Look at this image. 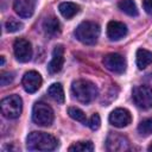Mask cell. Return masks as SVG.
Masks as SVG:
<instances>
[{
	"mask_svg": "<svg viewBox=\"0 0 152 152\" xmlns=\"http://www.w3.org/2000/svg\"><path fill=\"white\" fill-rule=\"evenodd\" d=\"M57 139L44 132H31L26 139V145L28 150L32 151H52L57 147Z\"/></svg>",
	"mask_w": 152,
	"mask_h": 152,
	"instance_id": "obj_1",
	"label": "cell"
},
{
	"mask_svg": "<svg viewBox=\"0 0 152 152\" xmlns=\"http://www.w3.org/2000/svg\"><path fill=\"white\" fill-rule=\"evenodd\" d=\"M71 94L81 103H90L97 95L96 86L88 80H77L71 84Z\"/></svg>",
	"mask_w": 152,
	"mask_h": 152,
	"instance_id": "obj_2",
	"label": "cell"
},
{
	"mask_svg": "<svg viewBox=\"0 0 152 152\" xmlns=\"http://www.w3.org/2000/svg\"><path fill=\"white\" fill-rule=\"evenodd\" d=\"M100 36V26L94 21H83L75 30V37L83 44L93 45Z\"/></svg>",
	"mask_w": 152,
	"mask_h": 152,
	"instance_id": "obj_3",
	"label": "cell"
},
{
	"mask_svg": "<svg viewBox=\"0 0 152 152\" xmlns=\"http://www.w3.org/2000/svg\"><path fill=\"white\" fill-rule=\"evenodd\" d=\"M32 120L38 126H50L53 122V110L45 102H36L32 108Z\"/></svg>",
	"mask_w": 152,
	"mask_h": 152,
	"instance_id": "obj_4",
	"label": "cell"
},
{
	"mask_svg": "<svg viewBox=\"0 0 152 152\" xmlns=\"http://www.w3.org/2000/svg\"><path fill=\"white\" fill-rule=\"evenodd\" d=\"M1 113L7 119H17L21 114L23 100L19 95H10L2 99L0 103Z\"/></svg>",
	"mask_w": 152,
	"mask_h": 152,
	"instance_id": "obj_5",
	"label": "cell"
},
{
	"mask_svg": "<svg viewBox=\"0 0 152 152\" xmlns=\"http://www.w3.org/2000/svg\"><path fill=\"white\" fill-rule=\"evenodd\" d=\"M132 99L134 103L142 109L152 107V88L147 86H138L132 91Z\"/></svg>",
	"mask_w": 152,
	"mask_h": 152,
	"instance_id": "obj_6",
	"label": "cell"
},
{
	"mask_svg": "<svg viewBox=\"0 0 152 152\" xmlns=\"http://www.w3.org/2000/svg\"><path fill=\"white\" fill-rule=\"evenodd\" d=\"M13 51H14L15 58L19 62H21V63L28 62L31 59V57H32V46H31V43L27 39H24V38L15 39V42L13 44Z\"/></svg>",
	"mask_w": 152,
	"mask_h": 152,
	"instance_id": "obj_7",
	"label": "cell"
},
{
	"mask_svg": "<svg viewBox=\"0 0 152 152\" xmlns=\"http://www.w3.org/2000/svg\"><path fill=\"white\" fill-rule=\"evenodd\" d=\"M103 65L112 72L122 74L126 70V61L120 53H108L103 57Z\"/></svg>",
	"mask_w": 152,
	"mask_h": 152,
	"instance_id": "obj_8",
	"label": "cell"
},
{
	"mask_svg": "<svg viewBox=\"0 0 152 152\" xmlns=\"http://www.w3.org/2000/svg\"><path fill=\"white\" fill-rule=\"evenodd\" d=\"M129 147L126 137L119 133H109L106 140V148L110 152H122L127 151Z\"/></svg>",
	"mask_w": 152,
	"mask_h": 152,
	"instance_id": "obj_9",
	"label": "cell"
},
{
	"mask_svg": "<svg viewBox=\"0 0 152 152\" xmlns=\"http://www.w3.org/2000/svg\"><path fill=\"white\" fill-rule=\"evenodd\" d=\"M108 119H109L110 125H113L114 127H118V128H122L131 124L132 115H131L129 110H127L125 108H116L109 114Z\"/></svg>",
	"mask_w": 152,
	"mask_h": 152,
	"instance_id": "obj_10",
	"label": "cell"
},
{
	"mask_svg": "<svg viewBox=\"0 0 152 152\" xmlns=\"http://www.w3.org/2000/svg\"><path fill=\"white\" fill-rule=\"evenodd\" d=\"M42 83H43L42 76L34 70L25 72V75L23 76V80H21V84H23L25 91H27L30 94L36 93L40 88Z\"/></svg>",
	"mask_w": 152,
	"mask_h": 152,
	"instance_id": "obj_11",
	"label": "cell"
},
{
	"mask_svg": "<svg viewBox=\"0 0 152 152\" xmlns=\"http://www.w3.org/2000/svg\"><path fill=\"white\" fill-rule=\"evenodd\" d=\"M64 63V48L63 45H56L52 51V58L48 65V70L50 74H57L62 70Z\"/></svg>",
	"mask_w": 152,
	"mask_h": 152,
	"instance_id": "obj_12",
	"label": "cell"
},
{
	"mask_svg": "<svg viewBox=\"0 0 152 152\" xmlns=\"http://www.w3.org/2000/svg\"><path fill=\"white\" fill-rule=\"evenodd\" d=\"M127 34V26L116 20H112L107 25V36L110 40H120Z\"/></svg>",
	"mask_w": 152,
	"mask_h": 152,
	"instance_id": "obj_13",
	"label": "cell"
},
{
	"mask_svg": "<svg viewBox=\"0 0 152 152\" xmlns=\"http://www.w3.org/2000/svg\"><path fill=\"white\" fill-rule=\"evenodd\" d=\"M13 8L19 17L30 18L34 11V0H15Z\"/></svg>",
	"mask_w": 152,
	"mask_h": 152,
	"instance_id": "obj_14",
	"label": "cell"
},
{
	"mask_svg": "<svg viewBox=\"0 0 152 152\" xmlns=\"http://www.w3.org/2000/svg\"><path fill=\"white\" fill-rule=\"evenodd\" d=\"M43 28L46 36L49 37H56L61 33V24L56 17H48L43 21Z\"/></svg>",
	"mask_w": 152,
	"mask_h": 152,
	"instance_id": "obj_15",
	"label": "cell"
},
{
	"mask_svg": "<svg viewBox=\"0 0 152 152\" xmlns=\"http://www.w3.org/2000/svg\"><path fill=\"white\" fill-rule=\"evenodd\" d=\"M58 10H59L61 14H62L65 19H71L72 17H75V15L80 12V6L76 5V4H74V2L65 1V2L59 4Z\"/></svg>",
	"mask_w": 152,
	"mask_h": 152,
	"instance_id": "obj_16",
	"label": "cell"
},
{
	"mask_svg": "<svg viewBox=\"0 0 152 152\" xmlns=\"http://www.w3.org/2000/svg\"><path fill=\"white\" fill-rule=\"evenodd\" d=\"M137 66L141 70L152 64V52L146 49H139L137 51Z\"/></svg>",
	"mask_w": 152,
	"mask_h": 152,
	"instance_id": "obj_17",
	"label": "cell"
},
{
	"mask_svg": "<svg viewBox=\"0 0 152 152\" xmlns=\"http://www.w3.org/2000/svg\"><path fill=\"white\" fill-rule=\"evenodd\" d=\"M48 95L57 103H64V90L61 83H53L48 89Z\"/></svg>",
	"mask_w": 152,
	"mask_h": 152,
	"instance_id": "obj_18",
	"label": "cell"
},
{
	"mask_svg": "<svg viewBox=\"0 0 152 152\" xmlns=\"http://www.w3.org/2000/svg\"><path fill=\"white\" fill-rule=\"evenodd\" d=\"M118 7L129 17H137L138 15V8H137V5L133 0H120L118 2Z\"/></svg>",
	"mask_w": 152,
	"mask_h": 152,
	"instance_id": "obj_19",
	"label": "cell"
},
{
	"mask_svg": "<svg viewBox=\"0 0 152 152\" xmlns=\"http://www.w3.org/2000/svg\"><path fill=\"white\" fill-rule=\"evenodd\" d=\"M70 152H93L94 145L91 141H77L69 146Z\"/></svg>",
	"mask_w": 152,
	"mask_h": 152,
	"instance_id": "obj_20",
	"label": "cell"
},
{
	"mask_svg": "<svg viewBox=\"0 0 152 152\" xmlns=\"http://www.w3.org/2000/svg\"><path fill=\"white\" fill-rule=\"evenodd\" d=\"M68 114L71 119L81 122V124H87V116L86 114L83 113V110H81L80 108H76V107H69L68 108Z\"/></svg>",
	"mask_w": 152,
	"mask_h": 152,
	"instance_id": "obj_21",
	"label": "cell"
},
{
	"mask_svg": "<svg viewBox=\"0 0 152 152\" xmlns=\"http://www.w3.org/2000/svg\"><path fill=\"white\" fill-rule=\"evenodd\" d=\"M138 132L141 135L152 134V118H147V119H144L142 121H140V124L138 126Z\"/></svg>",
	"mask_w": 152,
	"mask_h": 152,
	"instance_id": "obj_22",
	"label": "cell"
},
{
	"mask_svg": "<svg viewBox=\"0 0 152 152\" xmlns=\"http://www.w3.org/2000/svg\"><path fill=\"white\" fill-rule=\"evenodd\" d=\"M23 27H24L23 23L18 21V20H15V19H13V18H11L10 20H7V21L5 23V28H6V31H7V32H11V33L17 32V31H20Z\"/></svg>",
	"mask_w": 152,
	"mask_h": 152,
	"instance_id": "obj_23",
	"label": "cell"
},
{
	"mask_svg": "<svg viewBox=\"0 0 152 152\" xmlns=\"http://www.w3.org/2000/svg\"><path fill=\"white\" fill-rule=\"evenodd\" d=\"M14 78V74L13 72H10V71H6V72H1L0 75V82H1V86H7L10 84Z\"/></svg>",
	"mask_w": 152,
	"mask_h": 152,
	"instance_id": "obj_24",
	"label": "cell"
},
{
	"mask_svg": "<svg viewBox=\"0 0 152 152\" xmlns=\"http://www.w3.org/2000/svg\"><path fill=\"white\" fill-rule=\"evenodd\" d=\"M100 124H101V119H100V115H99L97 113L93 114V116L90 118V120H89V122H88L89 127H90L93 131H96V129H99V127H100Z\"/></svg>",
	"mask_w": 152,
	"mask_h": 152,
	"instance_id": "obj_25",
	"label": "cell"
},
{
	"mask_svg": "<svg viewBox=\"0 0 152 152\" xmlns=\"http://www.w3.org/2000/svg\"><path fill=\"white\" fill-rule=\"evenodd\" d=\"M142 7L147 14H152V0H142Z\"/></svg>",
	"mask_w": 152,
	"mask_h": 152,
	"instance_id": "obj_26",
	"label": "cell"
},
{
	"mask_svg": "<svg viewBox=\"0 0 152 152\" xmlns=\"http://www.w3.org/2000/svg\"><path fill=\"white\" fill-rule=\"evenodd\" d=\"M4 63H5V58H4V56L1 57V65H4Z\"/></svg>",
	"mask_w": 152,
	"mask_h": 152,
	"instance_id": "obj_27",
	"label": "cell"
},
{
	"mask_svg": "<svg viewBox=\"0 0 152 152\" xmlns=\"http://www.w3.org/2000/svg\"><path fill=\"white\" fill-rule=\"evenodd\" d=\"M147 150H148V151H152V144H151V145L147 147Z\"/></svg>",
	"mask_w": 152,
	"mask_h": 152,
	"instance_id": "obj_28",
	"label": "cell"
},
{
	"mask_svg": "<svg viewBox=\"0 0 152 152\" xmlns=\"http://www.w3.org/2000/svg\"><path fill=\"white\" fill-rule=\"evenodd\" d=\"M148 76H150V80H151V81H152V74H150V75H148Z\"/></svg>",
	"mask_w": 152,
	"mask_h": 152,
	"instance_id": "obj_29",
	"label": "cell"
}]
</instances>
